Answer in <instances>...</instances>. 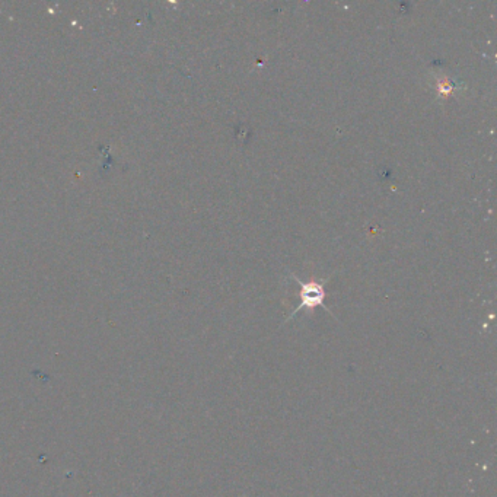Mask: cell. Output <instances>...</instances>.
I'll use <instances>...</instances> for the list:
<instances>
[{
  "label": "cell",
  "instance_id": "1",
  "mask_svg": "<svg viewBox=\"0 0 497 497\" xmlns=\"http://www.w3.org/2000/svg\"><path fill=\"white\" fill-rule=\"evenodd\" d=\"M294 281L298 283V285L301 286V292H299V298H301V303L297 306V310H294L290 316L286 319V321H289V319H292L294 315H297L299 311L302 310H314V308L316 306H323L325 311L330 312V310H327V308L324 306V299H325V290H324V285L327 283V280H324L323 283L321 281H315V280H311V281H302L299 280L298 277H294ZM331 314V312H330Z\"/></svg>",
  "mask_w": 497,
  "mask_h": 497
}]
</instances>
